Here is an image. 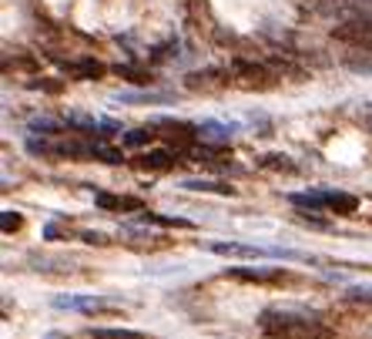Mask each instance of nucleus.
Returning <instances> with one entry per match:
<instances>
[{"mask_svg": "<svg viewBox=\"0 0 372 339\" xmlns=\"http://www.w3.org/2000/svg\"><path fill=\"white\" fill-rule=\"evenodd\" d=\"M262 329L275 339H329L332 336L312 313H298V309H269V313H262Z\"/></svg>", "mask_w": 372, "mask_h": 339, "instance_id": "f257e3e1", "label": "nucleus"}, {"mask_svg": "<svg viewBox=\"0 0 372 339\" xmlns=\"http://www.w3.org/2000/svg\"><path fill=\"white\" fill-rule=\"evenodd\" d=\"M228 71L235 74L238 81H245L248 88H272L275 81V74L265 68V64H258V61H248V57H235L231 64H228Z\"/></svg>", "mask_w": 372, "mask_h": 339, "instance_id": "f03ea898", "label": "nucleus"}, {"mask_svg": "<svg viewBox=\"0 0 372 339\" xmlns=\"http://www.w3.org/2000/svg\"><path fill=\"white\" fill-rule=\"evenodd\" d=\"M335 41L352 44V48H362V51H372V17H355V21L339 24L335 27Z\"/></svg>", "mask_w": 372, "mask_h": 339, "instance_id": "7ed1b4c3", "label": "nucleus"}, {"mask_svg": "<svg viewBox=\"0 0 372 339\" xmlns=\"http://www.w3.org/2000/svg\"><path fill=\"white\" fill-rule=\"evenodd\" d=\"M228 279H238V282H255V286H269V282H282L285 272L282 269H225Z\"/></svg>", "mask_w": 372, "mask_h": 339, "instance_id": "20e7f679", "label": "nucleus"}, {"mask_svg": "<svg viewBox=\"0 0 372 339\" xmlns=\"http://www.w3.org/2000/svg\"><path fill=\"white\" fill-rule=\"evenodd\" d=\"M208 252H215V256H238V259L272 256V249H255V245H242V242H208Z\"/></svg>", "mask_w": 372, "mask_h": 339, "instance_id": "39448f33", "label": "nucleus"}, {"mask_svg": "<svg viewBox=\"0 0 372 339\" xmlns=\"http://www.w3.org/2000/svg\"><path fill=\"white\" fill-rule=\"evenodd\" d=\"M114 101H121V105H168V101H174V94H168V91H118Z\"/></svg>", "mask_w": 372, "mask_h": 339, "instance_id": "423d86ee", "label": "nucleus"}, {"mask_svg": "<svg viewBox=\"0 0 372 339\" xmlns=\"http://www.w3.org/2000/svg\"><path fill=\"white\" fill-rule=\"evenodd\" d=\"M138 165L148 168V172H168V168L178 165V152H172V148H151V152H145V155L138 158Z\"/></svg>", "mask_w": 372, "mask_h": 339, "instance_id": "0eeeda50", "label": "nucleus"}, {"mask_svg": "<svg viewBox=\"0 0 372 339\" xmlns=\"http://www.w3.org/2000/svg\"><path fill=\"white\" fill-rule=\"evenodd\" d=\"M54 309H74V313H101L104 302L98 296H57Z\"/></svg>", "mask_w": 372, "mask_h": 339, "instance_id": "6e6552de", "label": "nucleus"}, {"mask_svg": "<svg viewBox=\"0 0 372 339\" xmlns=\"http://www.w3.org/2000/svg\"><path fill=\"white\" fill-rule=\"evenodd\" d=\"M181 188L185 192H201V195H235V188L228 182H215V178H185L181 182Z\"/></svg>", "mask_w": 372, "mask_h": 339, "instance_id": "1a4fd4ad", "label": "nucleus"}, {"mask_svg": "<svg viewBox=\"0 0 372 339\" xmlns=\"http://www.w3.org/2000/svg\"><path fill=\"white\" fill-rule=\"evenodd\" d=\"M64 71L68 74H74L77 81H94V78H101L104 74V64L101 61H94V57H81V61H64Z\"/></svg>", "mask_w": 372, "mask_h": 339, "instance_id": "9d476101", "label": "nucleus"}, {"mask_svg": "<svg viewBox=\"0 0 372 339\" xmlns=\"http://www.w3.org/2000/svg\"><path fill=\"white\" fill-rule=\"evenodd\" d=\"M325 205L335 215H352V212L359 209V198L349 195V192H325Z\"/></svg>", "mask_w": 372, "mask_h": 339, "instance_id": "9b49d317", "label": "nucleus"}, {"mask_svg": "<svg viewBox=\"0 0 372 339\" xmlns=\"http://www.w3.org/2000/svg\"><path fill=\"white\" fill-rule=\"evenodd\" d=\"M289 202L298 205V209H309V212H319V209H329L325 205V192H292Z\"/></svg>", "mask_w": 372, "mask_h": 339, "instance_id": "f8f14e48", "label": "nucleus"}, {"mask_svg": "<svg viewBox=\"0 0 372 339\" xmlns=\"http://www.w3.org/2000/svg\"><path fill=\"white\" fill-rule=\"evenodd\" d=\"M91 155L104 161V165H121L124 161V152L121 148H114V145H107V141H91Z\"/></svg>", "mask_w": 372, "mask_h": 339, "instance_id": "ddd939ff", "label": "nucleus"}, {"mask_svg": "<svg viewBox=\"0 0 372 339\" xmlns=\"http://www.w3.org/2000/svg\"><path fill=\"white\" fill-rule=\"evenodd\" d=\"M154 141V128H131V131H121V145H127V148H145V145H151Z\"/></svg>", "mask_w": 372, "mask_h": 339, "instance_id": "4468645a", "label": "nucleus"}, {"mask_svg": "<svg viewBox=\"0 0 372 339\" xmlns=\"http://www.w3.org/2000/svg\"><path fill=\"white\" fill-rule=\"evenodd\" d=\"M235 128H238V125H225V121H201L198 125L201 138H211V141H225Z\"/></svg>", "mask_w": 372, "mask_h": 339, "instance_id": "2eb2a0df", "label": "nucleus"}, {"mask_svg": "<svg viewBox=\"0 0 372 339\" xmlns=\"http://www.w3.org/2000/svg\"><path fill=\"white\" fill-rule=\"evenodd\" d=\"M64 125H68L64 118H48V114L41 118V114H37V118H30V125H27V128L34 131V134H37V131H41V134H57Z\"/></svg>", "mask_w": 372, "mask_h": 339, "instance_id": "dca6fc26", "label": "nucleus"}, {"mask_svg": "<svg viewBox=\"0 0 372 339\" xmlns=\"http://www.w3.org/2000/svg\"><path fill=\"white\" fill-rule=\"evenodd\" d=\"M141 222L151 225H165V229H192L188 218H172V215H154V212H141Z\"/></svg>", "mask_w": 372, "mask_h": 339, "instance_id": "f3484780", "label": "nucleus"}, {"mask_svg": "<svg viewBox=\"0 0 372 339\" xmlns=\"http://www.w3.org/2000/svg\"><path fill=\"white\" fill-rule=\"evenodd\" d=\"M64 121L71 128H81V131H98L101 121H94V114H84V111H64Z\"/></svg>", "mask_w": 372, "mask_h": 339, "instance_id": "a211bd4d", "label": "nucleus"}, {"mask_svg": "<svg viewBox=\"0 0 372 339\" xmlns=\"http://www.w3.org/2000/svg\"><path fill=\"white\" fill-rule=\"evenodd\" d=\"M258 165L262 168H272V172H296L292 158H285V155H265V158H258Z\"/></svg>", "mask_w": 372, "mask_h": 339, "instance_id": "6ab92c4d", "label": "nucleus"}, {"mask_svg": "<svg viewBox=\"0 0 372 339\" xmlns=\"http://www.w3.org/2000/svg\"><path fill=\"white\" fill-rule=\"evenodd\" d=\"M87 336L91 339H145L141 333H134V329H91Z\"/></svg>", "mask_w": 372, "mask_h": 339, "instance_id": "aec40b11", "label": "nucleus"}, {"mask_svg": "<svg viewBox=\"0 0 372 339\" xmlns=\"http://www.w3.org/2000/svg\"><path fill=\"white\" fill-rule=\"evenodd\" d=\"M21 225H24V215H21V212H3V215H0V229L7 235L21 232Z\"/></svg>", "mask_w": 372, "mask_h": 339, "instance_id": "412c9836", "label": "nucleus"}, {"mask_svg": "<svg viewBox=\"0 0 372 339\" xmlns=\"http://www.w3.org/2000/svg\"><path fill=\"white\" fill-rule=\"evenodd\" d=\"M118 74L127 81H134V84H148L151 74L148 71H141V68H131V64H118Z\"/></svg>", "mask_w": 372, "mask_h": 339, "instance_id": "4be33fe9", "label": "nucleus"}, {"mask_svg": "<svg viewBox=\"0 0 372 339\" xmlns=\"http://www.w3.org/2000/svg\"><path fill=\"white\" fill-rule=\"evenodd\" d=\"M27 88L30 91H48V94H57L64 84L61 81H48V78H37V81H27Z\"/></svg>", "mask_w": 372, "mask_h": 339, "instance_id": "5701e85b", "label": "nucleus"}, {"mask_svg": "<svg viewBox=\"0 0 372 339\" xmlns=\"http://www.w3.org/2000/svg\"><path fill=\"white\" fill-rule=\"evenodd\" d=\"M94 205H98V209H107V212H118V205H121V195H107V192H98V195H94Z\"/></svg>", "mask_w": 372, "mask_h": 339, "instance_id": "b1692460", "label": "nucleus"}, {"mask_svg": "<svg viewBox=\"0 0 372 339\" xmlns=\"http://www.w3.org/2000/svg\"><path fill=\"white\" fill-rule=\"evenodd\" d=\"M346 68L352 71V74H369V78H372V61H369V57H362V61L346 57Z\"/></svg>", "mask_w": 372, "mask_h": 339, "instance_id": "393cba45", "label": "nucleus"}, {"mask_svg": "<svg viewBox=\"0 0 372 339\" xmlns=\"http://www.w3.org/2000/svg\"><path fill=\"white\" fill-rule=\"evenodd\" d=\"M118 212H145V205H141V198H134V195H121Z\"/></svg>", "mask_w": 372, "mask_h": 339, "instance_id": "a878e982", "label": "nucleus"}, {"mask_svg": "<svg viewBox=\"0 0 372 339\" xmlns=\"http://www.w3.org/2000/svg\"><path fill=\"white\" fill-rule=\"evenodd\" d=\"M27 152L30 155H50V145L48 141H37V138H27Z\"/></svg>", "mask_w": 372, "mask_h": 339, "instance_id": "bb28decb", "label": "nucleus"}, {"mask_svg": "<svg viewBox=\"0 0 372 339\" xmlns=\"http://www.w3.org/2000/svg\"><path fill=\"white\" fill-rule=\"evenodd\" d=\"M298 222H302V225H309V229H332L329 222H319V218H312L309 212H298Z\"/></svg>", "mask_w": 372, "mask_h": 339, "instance_id": "cd10ccee", "label": "nucleus"}, {"mask_svg": "<svg viewBox=\"0 0 372 339\" xmlns=\"http://www.w3.org/2000/svg\"><path fill=\"white\" fill-rule=\"evenodd\" d=\"M168 51H178V41H168V44L154 48V54H151V61H165V57H172Z\"/></svg>", "mask_w": 372, "mask_h": 339, "instance_id": "c85d7f7f", "label": "nucleus"}, {"mask_svg": "<svg viewBox=\"0 0 372 339\" xmlns=\"http://www.w3.org/2000/svg\"><path fill=\"white\" fill-rule=\"evenodd\" d=\"M349 299H352V302H369V306H372V292H369V289H349Z\"/></svg>", "mask_w": 372, "mask_h": 339, "instance_id": "c756f323", "label": "nucleus"}, {"mask_svg": "<svg viewBox=\"0 0 372 339\" xmlns=\"http://www.w3.org/2000/svg\"><path fill=\"white\" fill-rule=\"evenodd\" d=\"M87 245H107V235H101V232H84L81 235Z\"/></svg>", "mask_w": 372, "mask_h": 339, "instance_id": "7c9ffc66", "label": "nucleus"}, {"mask_svg": "<svg viewBox=\"0 0 372 339\" xmlns=\"http://www.w3.org/2000/svg\"><path fill=\"white\" fill-rule=\"evenodd\" d=\"M362 118H366V125H369V128H372V105H366V107H362Z\"/></svg>", "mask_w": 372, "mask_h": 339, "instance_id": "2f4dec72", "label": "nucleus"}, {"mask_svg": "<svg viewBox=\"0 0 372 339\" xmlns=\"http://www.w3.org/2000/svg\"><path fill=\"white\" fill-rule=\"evenodd\" d=\"M50 339H68V336H50Z\"/></svg>", "mask_w": 372, "mask_h": 339, "instance_id": "473e14b6", "label": "nucleus"}]
</instances>
